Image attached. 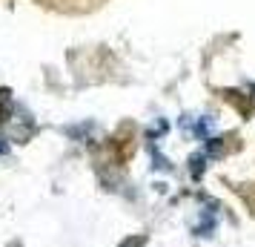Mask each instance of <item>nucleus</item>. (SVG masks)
<instances>
[{
  "label": "nucleus",
  "instance_id": "1",
  "mask_svg": "<svg viewBox=\"0 0 255 247\" xmlns=\"http://www.w3.org/2000/svg\"><path fill=\"white\" fill-rule=\"evenodd\" d=\"M12 109H14V101H12V92L3 86L0 89V124H6L12 118Z\"/></svg>",
  "mask_w": 255,
  "mask_h": 247
},
{
  "label": "nucleus",
  "instance_id": "2",
  "mask_svg": "<svg viewBox=\"0 0 255 247\" xmlns=\"http://www.w3.org/2000/svg\"><path fill=\"white\" fill-rule=\"evenodd\" d=\"M204 155H207V158H221V155H224V144H221V138H207V144H204Z\"/></svg>",
  "mask_w": 255,
  "mask_h": 247
},
{
  "label": "nucleus",
  "instance_id": "3",
  "mask_svg": "<svg viewBox=\"0 0 255 247\" xmlns=\"http://www.w3.org/2000/svg\"><path fill=\"white\" fill-rule=\"evenodd\" d=\"M204 161H207V155L198 153L189 158V173H192V178H201V173H204Z\"/></svg>",
  "mask_w": 255,
  "mask_h": 247
},
{
  "label": "nucleus",
  "instance_id": "4",
  "mask_svg": "<svg viewBox=\"0 0 255 247\" xmlns=\"http://www.w3.org/2000/svg\"><path fill=\"white\" fill-rule=\"evenodd\" d=\"M3 141H6V138H0V155L6 153V144H3Z\"/></svg>",
  "mask_w": 255,
  "mask_h": 247
}]
</instances>
